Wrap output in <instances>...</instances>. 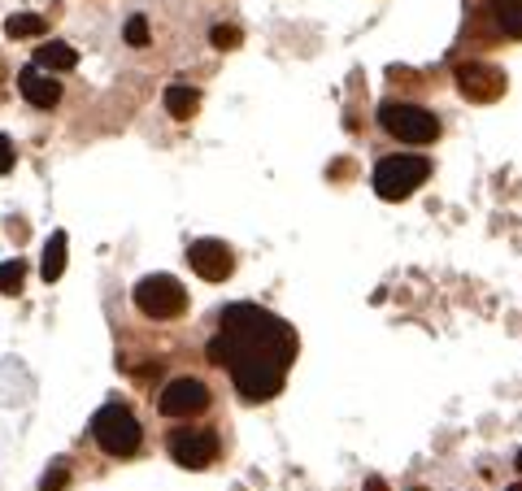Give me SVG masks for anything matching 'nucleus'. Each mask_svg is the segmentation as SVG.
<instances>
[{
	"label": "nucleus",
	"instance_id": "nucleus-10",
	"mask_svg": "<svg viewBox=\"0 0 522 491\" xmlns=\"http://www.w3.org/2000/svg\"><path fill=\"white\" fill-rule=\"evenodd\" d=\"M18 88H22V96L31 100L35 109H52V104L61 100V83L52 79L49 70H40V65H27V70L18 74Z\"/></svg>",
	"mask_w": 522,
	"mask_h": 491
},
{
	"label": "nucleus",
	"instance_id": "nucleus-21",
	"mask_svg": "<svg viewBox=\"0 0 522 491\" xmlns=\"http://www.w3.org/2000/svg\"><path fill=\"white\" fill-rule=\"evenodd\" d=\"M362 491H388V483H383L379 474H370V479H365V487H362Z\"/></svg>",
	"mask_w": 522,
	"mask_h": 491
},
{
	"label": "nucleus",
	"instance_id": "nucleus-13",
	"mask_svg": "<svg viewBox=\"0 0 522 491\" xmlns=\"http://www.w3.org/2000/svg\"><path fill=\"white\" fill-rule=\"evenodd\" d=\"M65 248H70L65 231H52L49 244H44V261H40V274H44V283H57V279L65 274Z\"/></svg>",
	"mask_w": 522,
	"mask_h": 491
},
{
	"label": "nucleus",
	"instance_id": "nucleus-6",
	"mask_svg": "<svg viewBox=\"0 0 522 491\" xmlns=\"http://www.w3.org/2000/svg\"><path fill=\"white\" fill-rule=\"evenodd\" d=\"M457 92L474 104H492V100L505 96V74L496 65H483V61H466L457 65Z\"/></svg>",
	"mask_w": 522,
	"mask_h": 491
},
{
	"label": "nucleus",
	"instance_id": "nucleus-12",
	"mask_svg": "<svg viewBox=\"0 0 522 491\" xmlns=\"http://www.w3.org/2000/svg\"><path fill=\"white\" fill-rule=\"evenodd\" d=\"M35 65L49 70V74H57V70H74V65H79V52L70 49V44H61V40H49V44L35 49Z\"/></svg>",
	"mask_w": 522,
	"mask_h": 491
},
{
	"label": "nucleus",
	"instance_id": "nucleus-16",
	"mask_svg": "<svg viewBox=\"0 0 522 491\" xmlns=\"http://www.w3.org/2000/svg\"><path fill=\"white\" fill-rule=\"evenodd\" d=\"M22 283H27V265H22V257L0 261V295H18L22 292Z\"/></svg>",
	"mask_w": 522,
	"mask_h": 491
},
{
	"label": "nucleus",
	"instance_id": "nucleus-24",
	"mask_svg": "<svg viewBox=\"0 0 522 491\" xmlns=\"http://www.w3.org/2000/svg\"><path fill=\"white\" fill-rule=\"evenodd\" d=\"M0 74H4V70H0Z\"/></svg>",
	"mask_w": 522,
	"mask_h": 491
},
{
	"label": "nucleus",
	"instance_id": "nucleus-11",
	"mask_svg": "<svg viewBox=\"0 0 522 491\" xmlns=\"http://www.w3.org/2000/svg\"><path fill=\"white\" fill-rule=\"evenodd\" d=\"M161 100H165V113H170V118H179V122H188V118L201 109V92H196V88H188V83H170Z\"/></svg>",
	"mask_w": 522,
	"mask_h": 491
},
{
	"label": "nucleus",
	"instance_id": "nucleus-20",
	"mask_svg": "<svg viewBox=\"0 0 522 491\" xmlns=\"http://www.w3.org/2000/svg\"><path fill=\"white\" fill-rule=\"evenodd\" d=\"M13 161H18L13 140H9V135H0V174H9V170H13Z\"/></svg>",
	"mask_w": 522,
	"mask_h": 491
},
{
	"label": "nucleus",
	"instance_id": "nucleus-17",
	"mask_svg": "<svg viewBox=\"0 0 522 491\" xmlns=\"http://www.w3.org/2000/svg\"><path fill=\"white\" fill-rule=\"evenodd\" d=\"M122 35H127V44H131V49H144V44L153 40V31H149V18H144V13L127 18V31H122Z\"/></svg>",
	"mask_w": 522,
	"mask_h": 491
},
{
	"label": "nucleus",
	"instance_id": "nucleus-1",
	"mask_svg": "<svg viewBox=\"0 0 522 491\" xmlns=\"http://www.w3.org/2000/svg\"><path fill=\"white\" fill-rule=\"evenodd\" d=\"M209 361L231 370L244 400H274L296 361V331L257 304H231L209 340Z\"/></svg>",
	"mask_w": 522,
	"mask_h": 491
},
{
	"label": "nucleus",
	"instance_id": "nucleus-2",
	"mask_svg": "<svg viewBox=\"0 0 522 491\" xmlns=\"http://www.w3.org/2000/svg\"><path fill=\"white\" fill-rule=\"evenodd\" d=\"M426 174H431V161H426V157H414V152L388 157V161H379V170H374V192L383 200H405L426 183Z\"/></svg>",
	"mask_w": 522,
	"mask_h": 491
},
{
	"label": "nucleus",
	"instance_id": "nucleus-5",
	"mask_svg": "<svg viewBox=\"0 0 522 491\" xmlns=\"http://www.w3.org/2000/svg\"><path fill=\"white\" fill-rule=\"evenodd\" d=\"M379 122H383L388 135H396L405 144H431L440 135V118L431 109H422V104H396V100H388L379 109Z\"/></svg>",
	"mask_w": 522,
	"mask_h": 491
},
{
	"label": "nucleus",
	"instance_id": "nucleus-22",
	"mask_svg": "<svg viewBox=\"0 0 522 491\" xmlns=\"http://www.w3.org/2000/svg\"><path fill=\"white\" fill-rule=\"evenodd\" d=\"M514 465H518V470H522V452H518V461H514Z\"/></svg>",
	"mask_w": 522,
	"mask_h": 491
},
{
	"label": "nucleus",
	"instance_id": "nucleus-8",
	"mask_svg": "<svg viewBox=\"0 0 522 491\" xmlns=\"http://www.w3.org/2000/svg\"><path fill=\"white\" fill-rule=\"evenodd\" d=\"M188 265L205 279V283H222L231 270H235V252L222 244V240H196L188 248Z\"/></svg>",
	"mask_w": 522,
	"mask_h": 491
},
{
	"label": "nucleus",
	"instance_id": "nucleus-19",
	"mask_svg": "<svg viewBox=\"0 0 522 491\" xmlns=\"http://www.w3.org/2000/svg\"><path fill=\"white\" fill-rule=\"evenodd\" d=\"M65 479H70V474H65V465H52L49 474H44V483H40V491H61V487H65Z\"/></svg>",
	"mask_w": 522,
	"mask_h": 491
},
{
	"label": "nucleus",
	"instance_id": "nucleus-9",
	"mask_svg": "<svg viewBox=\"0 0 522 491\" xmlns=\"http://www.w3.org/2000/svg\"><path fill=\"white\" fill-rule=\"evenodd\" d=\"M170 456L183 470H205L209 461L218 456V435L213 431H174L170 435Z\"/></svg>",
	"mask_w": 522,
	"mask_h": 491
},
{
	"label": "nucleus",
	"instance_id": "nucleus-7",
	"mask_svg": "<svg viewBox=\"0 0 522 491\" xmlns=\"http://www.w3.org/2000/svg\"><path fill=\"white\" fill-rule=\"evenodd\" d=\"M205 404H209V387L201 379H174V383L161 387V400H157V409H161L165 418H192V413H201Z\"/></svg>",
	"mask_w": 522,
	"mask_h": 491
},
{
	"label": "nucleus",
	"instance_id": "nucleus-14",
	"mask_svg": "<svg viewBox=\"0 0 522 491\" xmlns=\"http://www.w3.org/2000/svg\"><path fill=\"white\" fill-rule=\"evenodd\" d=\"M49 31V22L40 18V13H9L4 18V35L9 40H35V35H44Z\"/></svg>",
	"mask_w": 522,
	"mask_h": 491
},
{
	"label": "nucleus",
	"instance_id": "nucleus-18",
	"mask_svg": "<svg viewBox=\"0 0 522 491\" xmlns=\"http://www.w3.org/2000/svg\"><path fill=\"white\" fill-rule=\"evenodd\" d=\"M209 40H213V49H240V40H244V35H240V27H226V22H218V27H213V31H209Z\"/></svg>",
	"mask_w": 522,
	"mask_h": 491
},
{
	"label": "nucleus",
	"instance_id": "nucleus-3",
	"mask_svg": "<svg viewBox=\"0 0 522 491\" xmlns=\"http://www.w3.org/2000/svg\"><path fill=\"white\" fill-rule=\"evenodd\" d=\"M92 440L101 443L109 456H131L140 448V422L127 404H104L92 418Z\"/></svg>",
	"mask_w": 522,
	"mask_h": 491
},
{
	"label": "nucleus",
	"instance_id": "nucleus-4",
	"mask_svg": "<svg viewBox=\"0 0 522 491\" xmlns=\"http://www.w3.org/2000/svg\"><path fill=\"white\" fill-rule=\"evenodd\" d=\"M135 309L153 322H165V318H179L188 309V292L174 274H149L135 283Z\"/></svg>",
	"mask_w": 522,
	"mask_h": 491
},
{
	"label": "nucleus",
	"instance_id": "nucleus-15",
	"mask_svg": "<svg viewBox=\"0 0 522 491\" xmlns=\"http://www.w3.org/2000/svg\"><path fill=\"white\" fill-rule=\"evenodd\" d=\"M492 18L510 40H522V0H492Z\"/></svg>",
	"mask_w": 522,
	"mask_h": 491
},
{
	"label": "nucleus",
	"instance_id": "nucleus-23",
	"mask_svg": "<svg viewBox=\"0 0 522 491\" xmlns=\"http://www.w3.org/2000/svg\"><path fill=\"white\" fill-rule=\"evenodd\" d=\"M510 491H522V483H514V487H510Z\"/></svg>",
	"mask_w": 522,
	"mask_h": 491
}]
</instances>
